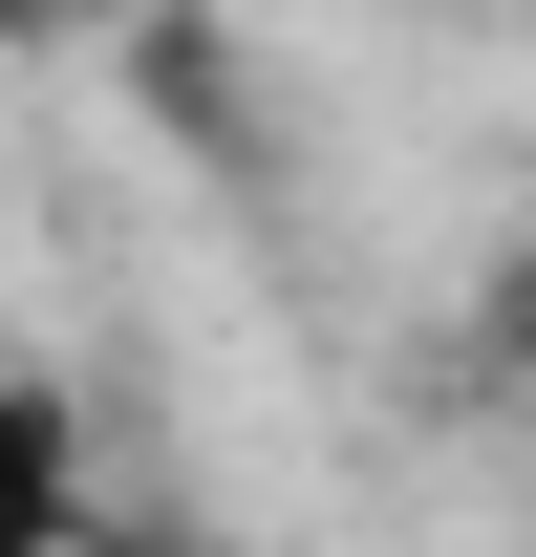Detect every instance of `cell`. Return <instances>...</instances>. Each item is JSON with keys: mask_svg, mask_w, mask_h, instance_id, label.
<instances>
[{"mask_svg": "<svg viewBox=\"0 0 536 557\" xmlns=\"http://www.w3.org/2000/svg\"><path fill=\"white\" fill-rule=\"evenodd\" d=\"M65 515H86V472H65V408L0 364V557H65Z\"/></svg>", "mask_w": 536, "mask_h": 557, "instance_id": "1", "label": "cell"}, {"mask_svg": "<svg viewBox=\"0 0 536 557\" xmlns=\"http://www.w3.org/2000/svg\"><path fill=\"white\" fill-rule=\"evenodd\" d=\"M0 22H44V0H0Z\"/></svg>", "mask_w": 536, "mask_h": 557, "instance_id": "2", "label": "cell"}]
</instances>
